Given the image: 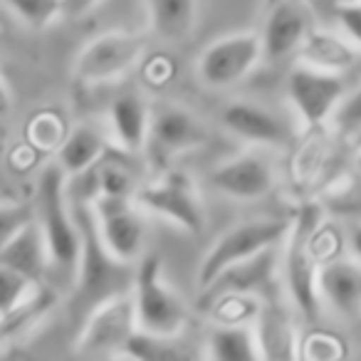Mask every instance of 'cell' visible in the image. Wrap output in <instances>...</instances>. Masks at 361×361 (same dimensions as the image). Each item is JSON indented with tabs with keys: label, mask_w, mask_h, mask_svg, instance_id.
Returning <instances> with one entry per match:
<instances>
[{
	"label": "cell",
	"mask_w": 361,
	"mask_h": 361,
	"mask_svg": "<svg viewBox=\"0 0 361 361\" xmlns=\"http://www.w3.org/2000/svg\"><path fill=\"white\" fill-rule=\"evenodd\" d=\"M280 245H272L260 250L257 255L240 260L235 265L226 267L206 290L201 292L203 300H216L221 295H257L267 290L275 280L277 260H280Z\"/></svg>",
	"instance_id": "cell-14"
},
{
	"label": "cell",
	"mask_w": 361,
	"mask_h": 361,
	"mask_svg": "<svg viewBox=\"0 0 361 361\" xmlns=\"http://www.w3.org/2000/svg\"><path fill=\"white\" fill-rule=\"evenodd\" d=\"M305 346H319V349H312L310 354H305V356H312V359H336V356L344 354V346H341L339 339H336L334 334H329V331H312L307 339L300 341V351L305 349Z\"/></svg>",
	"instance_id": "cell-31"
},
{
	"label": "cell",
	"mask_w": 361,
	"mask_h": 361,
	"mask_svg": "<svg viewBox=\"0 0 361 361\" xmlns=\"http://www.w3.org/2000/svg\"><path fill=\"white\" fill-rule=\"evenodd\" d=\"M356 169H359V173H361V149H359V154H356Z\"/></svg>",
	"instance_id": "cell-37"
},
{
	"label": "cell",
	"mask_w": 361,
	"mask_h": 361,
	"mask_svg": "<svg viewBox=\"0 0 361 361\" xmlns=\"http://www.w3.org/2000/svg\"><path fill=\"white\" fill-rule=\"evenodd\" d=\"M206 139L208 131L196 114L183 106L166 104L151 114L144 149H149V156L156 164H169L176 156L206 144Z\"/></svg>",
	"instance_id": "cell-12"
},
{
	"label": "cell",
	"mask_w": 361,
	"mask_h": 361,
	"mask_svg": "<svg viewBox=\"0 0 361 361\" xmlns=\"http://www.w3.org/2000/svg\"><path fill=\"white\" fill-rule=\"evenodd\" d=\"M136 331V312L131 290L119 292L87 312L77 336L80 356H121L129 336Z\"/></svg>",
	"instance_id": "cell-7"
},
{
	"label": "cell",
	"mask_w": 361,
	"mask_h": 361,
	"mask_svg": "<svg viewBox=\"0 0 361 361\" xmlns=\"http://www.w3.org/2000/svg\"><path fill=\"white\" fill-rule=\"evenodd\" d=\"M151 109L136 92H124L109 106V129L111 139L119 149L136 154L144 149L149 134Z\"/></svg>",
	"instance_id": "cell-19"
},
{
	"label": "cell",
	"mask_w": 361,
	"mask_h": 361,
	"mask_svg": "<svg viewBox=\"0 0 361 361\" xmlns=\"http://www.w3.org/2000/svg\"><path fill=\"white\" fill-rule=\"evenodd\" d=\"M134 203L144 213L164 218L186 233H198L206 218L196 183L183 171H166L161 178L139 186V191L134 193Z\"/></svg>",
	"instance_id": "cell-6"
},
{
	"label": "cell",
	"mask_w": 361,
	"mask_h": 361,
	"mask_svg": "<svg viewBox=\"0 0 361 361\" xmlns=\"http://www.w3.org/2000/svg\"><path fill=\"white\" fill-rule=\"evenodd\" d=\"M336 6H351V3H361V0H334Z\"/></svg>",
	"instance_id": "cell-35"
},
{
	"label": "cell",
	"mask_w": 361,
	"mask_h": 361,
	"mask_svg": "<svg viewBox=\"0 0 361 361\" xmlns=\"http://www.w3.org/2000/svg\"><path fill=\"white\" fill-rule=\"evenodd\" d=\"M336 20H339L346 40L361 50V3L339 6V11H336Z\"/></svg>",
	"instance_id": "cell-32"
},
{
	"label": "cell",
	"mask_w": 361,
	"mask_h": 361,
	"mask_svg": "<svg viewBox=\"0 0 361 361\" xmlns=\"http://www.w3.org/2000/svg\"><path fill=\"white\" fill-rule=\"evenodd\" d=\"M144 55V40L134 32H104L94 37L75 62V75L85 85H102L124 77Z\"/></svg>",
	"instance_id": "cell-10"
},
{
	"label": "cell",
	"mask_w": 361,
	"mask_h": 361,
	"mask_svg": "<svg viewBox=\"0 0 361 361\" xmlns=\"http://www.w3.org/2000/svg\"><path fill=\"white\" fill-rule=\"evenodd\" d=\"M131 297H134L139 329L151 331V334H180L186 329L188 310L164 277L161 260L156 255L139 260V267L134 272V285H131Z\"/></svg>",
	"instance_id": "cell-4"
},
{
	"label": "cell",
	"mask_w": 361,
	"mask_h": 361,
	"mask_svg": "<svg viewBox=\"0 0 361 361\" xmlns=\"http://www.w3.org/2000/svg\"><path fill=\"white\" fill-rule=\"evenodd\" d=\"M25 25L42 30L62 16V0H3Z\"/></svg>",
	"instance_id": "cell-28"
},
{
	"label": "cell",
	"mask_w": 361,
	"mask_h": 361,
	"mask_svg": "<svg viewBox=\"0 0 361 361\" xmlns=\"http://www.w3.org/2000/svg\"><path fill=\"white\" fill-rule=\"evenodd\" d=\"M287 228L290 223L277 221V218H252V221L228 228L223 235L216 238L211 250L203 255L198 265V290H206L226 267L247 260L265 247L280 245L287 235Z\"/></svg>",
	"instance_id": "cell-5"
},
{
	"label": "cell",
	"mask_w": 361,
	"mask_h": 361,
	"mask_svg": "<svg viewBox=\"0 0 361 361\" xmlns=\"http://www.w3.org/2000/svg\"><path fill=\"white\" fill-rule=\"evenodd\" d=\"M223 126L238 139L260 146H285L290 141V126L282 116L255 102H233L223 111Z\"/></svg>",
	"instance_id": "cell-16"
},
{
	"label": "cell",
	"mask_w": 361,
	"mask_h": 361,
	"mask_svg": "<svg viewBox=\"0 0 361 361\" xmlns=\"http://www.w3.org/2000/svg\"><path fill=\"white\" fill-rule=\"evenodd\" d=\"M92 213L106 250L121 262H139L144 255L146 221L134 198L97 196L92 201Z\"/></svg>",
	"instance_id": "cell-8"
},
{
	"label": "cell",
	"mask_w": 361,
	"mask_h": 361,
	"mask_svg": "<svg viewBox=\"0 0 361 361\" xmlns=\"http://www.w3.org/2000/svg\"><path fill=\"white\" fill-rule=\"evenodd\" d=\"M211 183L223 196L235 201H257L267 196L275 186V171L262 154L243 151L233 159L223 161L211 173Z\"/></svg>",
	"instance_id": "cell-13"
},
{
	"label": "cell",
	"mask_w": 361,
	"mask_h": 361,
	"mask_svg": "<svg viewBox=\"0 0 361 361\" xmlns=\"http://www.w3.org/2000/svg\"><path fill=\"white\" fill-rule=\"evenodd\" d=\"M0 262L13 270L23 272L35 282H42L47 267H50V250H47L45 235L37 226L35 216L11 238L0 250Z\"/></svg>",
	"instance_id": "cell-18"
},
{
	"label": "cell",
	"mask_w": 361,
	"mask_h": 361,
	"mask_svg": "<svg viewBox=\"0 0 361 361\" xmlns=\"http://www.w3.org/2000/svg\"><path fill=\"white\" fill-rule=\"evenodd\" d=\"M297 52L302 57V65L339 72V75L354 62V45L334 32L310 30Z\"/></svg>",
	"instance_id": "cell-23"
},
{
	"label": "cell",
	"mask_w": 361,
	"mask_h": 361,
	"mask_svg": "<svg viewBox=\"0 0 361 361\" xmlns=\"http://www.w3.org/2000/svg\"><path fill=\"white\" fill-rule=\"evenodd\" d=\"M102 0H62V16L70 18H80L87 16L90 11H94Z\"/></svg>",
	"instance_id": "cell-33"
},
{
	"label": "cell",
	"mask_w": 361,
	"mask_h": 361,
	"mask_svg": "<svg viewBox=\"0 0 361 361\" xmlns=\"http://www.w3.org/2000/svg\"><path fill=\"white\" fill-rule=\"evenodd\" d=\"M203 354L213 361H255L262 359L255 329L250 324H218L211 329Z\"/></svg>",
	"instance_id": "cell-22"
},
{
	"label": "cell",
	"mask_w": 361,
	"mask_h": 361,
	"mask_svg": "<svg viewBox=\"0 0 361 361\" xmlns=\"http://www.w3.org/2000/svg\"><path fill=\"white\" fill-rule=\"evenodd\" d=\"M77 226H80V260L75 270V305L82 312H90L99 302L131 290V265L121 262L106 250L97 231L92 203H72Z\"/></svg>",
	"instance_id": "cell-1"
},
{
	"label": "cell",
	"mask_w": 361,
	"mask_h": 361,
	"mask_svg": "<svg viewBox=\"0 0 361 361\" xmlns=\"http://www.w3.org/2000/svg\"><path fill=\"white\" fill-rule=\"evenodd\" d=\"M37 295H40V282L30 280L23 272L0 262V319H6L13 312L23 310Z\"/></svg>",
	"instance_id": "cell-27"
},
{
	"label": "cell",
	"mask_w": 361,
	"mask_h": 361,
	"mask_svg": "<svg viewBox=\"0 0 361 361\" xmlns=\"http://www.w3.org/2000/svg\"><path fill=\"white\" fill-rule=\"evenodd\" d=\"M252 329L257 336L262 359H297L300 356V339L295 334V326L290 314L280 305H260Z\"/></svg>",
	"instance_id": "cell-20"
},
{
	"label": "cell",
	"mask_w": 361,
	"mask_h": 361,
	"mask_svg": "<svg viewBox=\"0 0 361 361\" xmlns=\"http://www.w3.org/2000/svg\"><path fill=\"white\" fill-rule=\"evenodd\" d=\"M124 154V149H106V154L94 164L99 196L134 198V193L139 191V176H136L134 166L126 161Z\"/></svg>",
	"instance_id": "cell-25"
},
{
	"label": "cell",
	"mask_w": 361,
	"mask_h": 361,
	"mask_svg": "<svg viewBox=\"0 0 361 361\" xmlns=\"http://www.w3.org/2000/svg\"><path fill=\"white\" fill-rule=\"evenodd\" d=\"M349 247H351V255L356 260H361V223H356L349 231Z\"/></svg>",
	"instance_id": "cell-34"
},
{
	"label": "cell",
	"mask_w": 361,
	"mask_h": 361,
	"mask_svg": "<svg viewBox=\"0 0 361 361\" xmlns=\"http://www.w3.org/2000/svg\"><path fill=\"white\" fill-rule=\"evenodd\" d=\"M322 213L319 208L307 206L297 213V218L287 228V235L282 240L285 247V280L290 290L292 302L297 310L310 322H317L322 312L317 277H319L322 260L314 250L317 231H319Z\"/></svg>",
	"instance_id": "cell-3"
},
{
	"label": "cell",
	"mask_w": 361,
	"mask_h": 361,
	"mask_svg": "<svg viewBox=\"0 0 361 361\" xmlns=\"http://www.w3.org/2000/svg\"><path fill=\"white\" fill-rule=\"evenodd\" d=\"M121 356L136 361H180L193 356L186 344H180L178 334H151L136 326V331L129 336Z\"/></svg>",
	"instance_id": "cell-26"
},
{
	"label": "cell",
	"mask_w": 361,
	"mask_h": 361,
	"mask_svg": "<svg viewBox=\"0 0 361 361\" xmlns=\"http://www.w3.org/2000/svg\"><path fill=\"white\" fill-rule=\"evenodd\" d=\"M106 149H109V139H106L104 131L92 124H80L72 131H67L65 139L60 141L55 164L67 176H75L94 166L106 154Z\"/></svg>",
	"instance_id": "cell-21"
},
{
	"label": "cell",
	"mask_w": 361,
	"mask_h": 361,
	"mask_svg": "<svg viewBox=\"0 0 361 361\" xmlns=\"http://www.w3.org/2000/svg\"><path fill=\"white\" fill-rule=\"evenodd\" d=\"M351 141H354V144H356V149H361V131H359V134H356Z\"/></svg>",
	"instance_id": "cell-36"
},
{
	"label": "cell",
	"mask_w": 361,
	"mask_h": 361,
	"mask_svg": "<svg viewBox=\"0 0 361 361\" xmlns=\"http://www.w3.org/2000/svg\"><path fill=\"white\" fill-rule=\"evenodd\" d=\"M32 218V206L25 203H0V250Z\"/></svg>",
	"instance_id": "cell-30"
},
{
	"label": "cell",
	"mask_w": 361,
	"mask_h": 361,
	"mask_svg": "<svg viewBox=\"0 0 361 361\" xmlns=\"http://www.w3.org/2000/svg\"><path fill=\"white\" fill-rule=\"evenodd\" d=\"M32 216L45 235L50 265L75 272L80 260V226L67 196V173L57 164L45 166L37 178Z\"/></svg>",
	"instance_id": "cell-2"
},
{
	"label": "cell",
	"mask_w": 361,
	"mask_h": 361,
	"mask_svg": "<svg viewBox=\"0 0 361 361\" xmlns=\"http://www.w3.org/2000/svg\"><path fill=\"white\" fill-rule=\"evenodd\" d=\"M331 119H334L336 129L344 136H349V139H354V136L359 134L361 131V85L356 87L354 92L341 97L339 106L334 109Z\"/></svg>",
	"instance_id": "cell-29"
},
{
	"label": "cell",
	"mask_w": 361,
	"mask_h": 361,
	"mask_svg": "<svg viewBox=\"0 0 361 361\" xmlns=\"http://www.w3.org/2000/svg\"><path fill=\"white\" fill-rule=\"evenodd\" d=\"M287 97L307 126H319L331 119L344 97V80L339 72L297 65L287 77Z\"/></svg>",
	"instance_id": "cell-11"
},
{
	"label": "cell",
	"mask_w": 361,
	"mask_h": 361,
	"mask_svg": "<svg viewBox=\"0 0 361 361\" xmlns=\"http://www.w3.org/2000/svg\"><path fill=\"white\" fill-rule=\"evenodd\" d=\"M146 8H149L154 32L169 42L183 40L196 27V0H146Z\"/></svg>",
	"instance_id": "cell-24"
},
{
	"label": "cell",
	"mask_w": 361,
	"mask_h": 361,
	"mask_svg": "<svg viewBox=\"0 0 361 361\" xmlns=\"http://www.w3.org/2000/svg\"><path fill=\"white\" fill-rule=\"evenodd\" d=\"M262 57V42L255 32H235L213 40L198 55V77L211 90H226L245 80Z\"/></svg>",
	"instance_id": "cell-9"
},
{
	"label": "cell",
	"mask_w": 361,
	"mask_h": 361,
	"mask_svg": "<svg viewBox=\"0 0 361 361\" xmlns=\"http://www.w3.org/2000/svg\"><path fill=\"white\" fill-rule=\"evenodd\" d=\"M317 290H319L322 305L331 307L339 314H361V260L334 257L322 262Z\"/></svg>",
	"instance_id": "cell-17"
},
{
	"label": "cell",
	"mask_w": 361,
	"mask_h": 361,
	"mask_svg": "<svg viewBox=\"0 0 361 361\" xmlns=\"http://www.w3.org/2000/svg\"><path fill=\"white\" fill-rule=\"evenodd\" d=\"M312 30V18L300 0H280L265 20V30L260 35L262 57L267 60H285L300 50L302 40Z\"/></svg>",
	"instance_id": "cell-15"
}]
</instances>
